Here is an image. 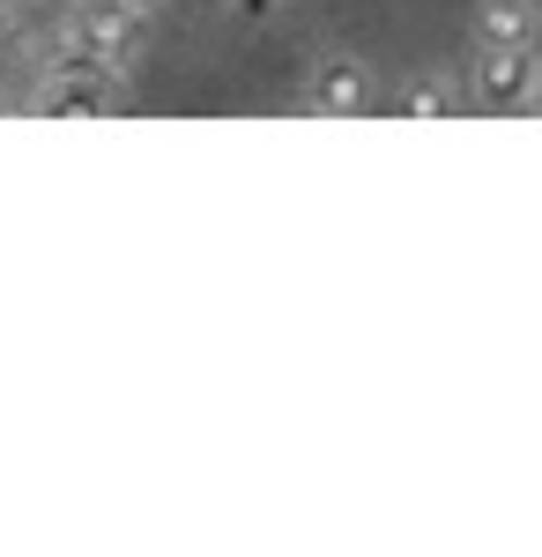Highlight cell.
I'll list each match as a JSON object with an SVG mask.
<instances>
[{
    "label": "cell",
    "instance_id": "9c48e42d",
    "mask_svg": "<svg viewBox=\"0 0 542 557\" xmlns=\"http://www.w3.org/2000/svg\"><path fill=\"white\" fill-rule=\"evenodd\" d=\"M134 8H157V0H134Z\"/></svg>",
    "mask_w": 542,
    "mask_h": 557
},
{
    "label": "cell",
    "instance_id": "6da1fadb",
    "mask_svg": "<svg viewBox=\"0 0 542 557\" xmlns=\"http://www.w3.org/2000/svg\"><path fill=\"white\" fill-rule=\"evenodd\" d=\"M535 89V52L528 45H476V67H468V97L491 104V112H513L528 104Z\"/></svg>",
    "mask_w": 542,
    "mask_h": 557
},
{
    "label": "cell",
    "instance_id": "ba28073f",
    "mask_svg": "<svg viewBox=\"0 0 542 557\" xmlns=\"http://www.w3.org/2000/svg\"><path fill=\"white\" fill-rule=\"evenodd\" d=\"M528 104H535V112H542V67H535V89H528Z\"/></svg>",
    "mask_w": 542,
    "mask_h": 557
},
{
    "label": "cell",
    "instance_id": "7a4b0ae2",
    "mask_svg": "<svg viewBox=\"0 0 542 557\" xmlns=\"http://www.w3.org/2000/svg\"><path fill=\"white\" fill-rule=\"evenodd\" d=\"M141 38V8L134 0H83L75 8V52L97 60V67H112L120 52H134Z\"/></svg>",
    "mask_w": 542,
    "mask_h": 557
},
{
    "label": "cell",
    "instance_id": "3957f363",
    "mask_svg": "<svg viewBox=\"0 0 542 557\" xmlns=\"http://www.w3.org/2000/svg\"><path fill=\"white\" fill-rule=\"evenodd\" d=\"M372 104V67L365 60H349V52H334L312 67V112H365Z\"/></svg>",
    "mask_w": 542,
    "mask_h": 557
},
{
    "label": "cell",
    "instance_id": "8992f818",
    "mask_svg": "<svg viewBox=\"0 0 542 557\" xmlns=\"http://www.w3.org/2000/svg\"><path fill=\"white\" fill-rule=\"evenodd\" d=\"M394 104H402V112H417V120H446V112H460V89L446 83V75H409Z\"/></svg>",
    "mask_w": 542,
    "mask_h": 557
},
{
    "label": "cell",
    "instance_id": "277c9868",
    "mask_svg": "<svg viewBox=\"0 0 542 557\" xmlns=\"http://www.w3.org/2000/svg\"><path fill=\"white\" fill-rule=\"evenodd\" d=\"M104 89H112V75H104L97 60H67L60 75L38 83V104L45 112H89V104H104Z\"/></svg>",
    "mask_w": 542,
    "mask_h": 557
},
{
    "label": "cell",
    "instance_id": "5b68a950",
    "mask_svg": "<svg viewBox=\"0 0 542 557\" xmlns=\"http://www.w3.org/2000/svg\"><path fill=\"white\" fill-rule=\"evenodd\" d=\"M535 0H483L476 8V45H535Z\"/></svg>",
    "mask_w": 542,
    "mask_h": 557
},
{
    "label": "cell",
    "instance_id": "52a82bcc",
    "mask_svg": "<svg viewBox=\"0 0 542 557\" xmlns=\"http://www.w3.org/2000/svg\"><path fill=\"white\" fill-rule=\"evenodd\" d=\"M8 45H15V15L0 8V67H8Z\"/></svg>",
    "mask_w": 542,
    "mask_h": 557
}]
</instances>
